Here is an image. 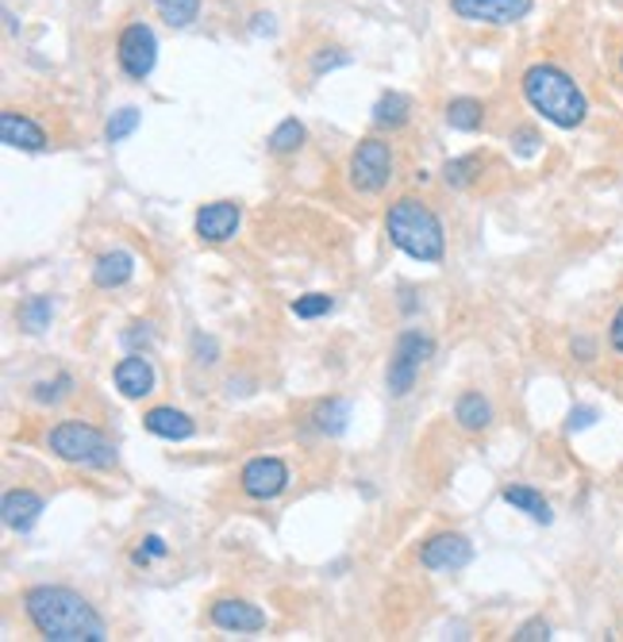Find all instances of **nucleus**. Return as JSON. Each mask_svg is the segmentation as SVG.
Returning <instances> with one entry per match:
<instances>
[{
	"label": "nucleus",
	"instance_id": "nucleus-1",
	"mask_svg": "<svg viewBox=\"0 0 623 642\" xmlns=\"http://www.w3.org/2000/svg\"><path fill=\"white\" fill-rule=\"evenodd\" d=\"M24 611L47 642H104L108 623L81 593L66 585H35L24 593Z\"/></svg>",
	"mask_w": 623,
	"mask_h": 642
},
{
	"label": "nucleus",
	"instance_id": "nucleus-2",
	"mask_svg": "<svg viewBox=\"0 0 623 642\" xmlns=\"http://www.w3.org/2000/svg\"><path fill=\"white\" fill-rule=\"evenodd\" d=\"M523 101L531 104V112L546 119V124L562 127V131H574L589 119V96L574 81V73H566L554 62H535L523 70L520 78Z\"/></svg>",
	"mask_w": 623,
	"mask_h": 642
},
{
	"label": "nucleus",
	"instance_id": "nucleus-3",
	"mask_svg": "<svg viewBox=\"0 0 623 642\" xmlns=\"http://www.w3.org/2000/svg\"><path fill=\"white\" fill-rule=\"evenodd\" d=\"M385 231L389 243L401 254H408L412 262L424 266H439L447 254V236H442V220L416 196H401L389 204L385 211Z\"/></svg>",
	"mask_w": 623,
	"mask_h": 642
},
{
	"label": "nucleus",
	"instance_id": "nucleus-4",
	"mask_svg": "<svg viewBox=\"0 0 623 642\" xmlns=\"http://www.w3.org/2000/svg\"><path fill=\"white\" fill-rule=\"evenodd\" d=\"M47 447L55 450V458H62L66 466H78V470H112L119 458L108 435L85 420L55 423L47 435Z\"/></svg>",
	"mask_w": 623,
	"mask_h": 642
},
{
	"label": "nucleus",
	"instance_id": "nucleus-5",
	"mask_svg": "<svg viewBox=\"0 0 623 642\" xmlns=\"http://www.w3.org/2000/svg\"><path fill=\"white\" fill-rule=\"evenodd\" d=\"M431 354H435L431 335H424V331H416V328L401 331V339H396V346H393V358H389V369H385L389 392H393V397H408L419 369L427 366Z\"/></svg>",
	"mask_w": 623,
	"mask_h": 642
},
{
	"label": "nucleus",
	"instance_id": "nucleus-6",
	"mask_svg": "<svg viewBox=\"0 0 623 642\" xmlns=\"http://www.w3.org/2000/svg\"><path fill=\"white\" fill-rule=\"evenodd\" d=\"M347 173L358 193H381L393 181V147L385 139H362L350 150Z\"/></svg>",
	"mask_w": 623,
	"mask_h": 642
},
{
	"label": "nucleus",
	"instance_id": "nucleus-7",
	"mask_svg": "<svg viewBox=\"0 0 623 642\" xmlns=\"http://www.w3.org/2000/svg\"><path fill=\"white\" fill-rule=\"evenodd\" d=\"M116 58L131 81H147L159 66V39L147 24H127L116 39Z\"/></svg>",
	"mask_w": 623,
	"mask_h": 642
},
{
	"label": "nucleus",
	"instance_id": "nucleus-8",
	"mask_svg": "<svg viewBox=\"0 0 623 642\" xmlns=\"http://www.w3.org/2000/svg\"><path fill=\"white\" fill-rule=\"evenodd\" d=\"M535 0H450V12L465 24L485 27H508L531 16Z\"/></svg>",
	"mask_w": 623,
	"mask_h": 642
},
{
	"label": "nucleus",
	"instance_id": "nucleus-9",
	"mask_svg": "<svg viewBox=\"0 0 623 642\" xmlns=\"http://www.w3.org/2000/svg\"><path fill=\"white\" fill-rule=\"evenodd\" d=\"M474 562V542L458 531H439L419 547V565L435 573H458Z\"/></svg>",
	"mask_w": 623,
	"mask_h": 642
},
{
	"label": "nucleus",
	"instance_id": "nucleus-10",
	"mask_svg": "<svg viewBox=\"0 0 623 642\" xmlns=\"http://www.w3.org/2000/svg\"><path fill=\"white\" fill-rule=\"evenodd\" d=\"M239 485L251 501H277L289 489V466L281 458H251L239 473Z\"/></svg>",
	"mask_w": 623,
	"mask_h": 642
},
{
	"label": "nucleus",
	"instance_id": "nucleus-11",
	"mask_svg": "<svg viewBox=\"0 0 623 642\" xmlns=\"http://www.w3.org/2000/svg\"><path fill=\"white\" fill-rule=\"evenodd\" d=\"M239 223H243V208H239L235 200H212V204H200L197 208V220H193V228H197L200 243H231V239L239 236Z\"/></svg>",
	"mask_w": 623,
	"mask_h": 642
},
{
	"label": "nucleus",
	"instance_id": "nucleus-12",
	"mask_svg": "<svg viewBox=\"0 0 623 642\" xmlns=\"http://www.w3.org/2000/svg\"><path fill=\"white\" fill-rule=\"evenodd\" d=\"M208 619L212 627L228 634H254V631H266V611L251 600H235V596H223L208 608Z\"/></svg>",
	"mask_w": 623,
	"mask_h": 642
},
{
	"label": "nucleus",
	"instance_id": "nucleus-13",
	"mask_svg": "<svg viewBox=\"0 0 623 642\" xmlns=\"http://www.w3.org/2000/svg\"><path fill=\"white\" fill-rule=\"evenodd\" d=\"M112 381H116L119 397L124 400H142L154 392V385H159V374H154V366H150L147 354H127V358L116 362V369H112Z\"/></svg>",
	"mask_w": 623,
	"mask_h": 642
},
{
	"label": "nucleus",
	"instance_id": "nucleus-14",
	"mask_svg": "<svg viewBox=\"0 0 623 642\" xmlns=\"http://www.w3.org/2000/svg\"><path fill=\"white\" fill-rule=\"evenodd\" d=\"M43 512H47V501H43L39 493H32V489H12V493H4V501H0L4 527L16 535H32L35 527H39Z\"/></svg>",
	"mask_w": 623,
	"mask_h": 642
},
{
	"label": "nucleus",
	"instance_id": "nucleus-15",
	"mask_svg": "<svg viewBox=\"0 0 623 642\" xmlns=\"http://www.w3.org/2000/svg\"><path fill=\"white\" fill-rule=\"evenodd\" d=\"M142 427H147V432L154 435V439H162V443H189L193 435H197L193 415L182 412V408H174V404L150 408V412L142 415Z\"/></svg>",
	"mask_w": 623,
	"mask_h": 642
},
{
	"label": "nucleus",
	"instance_id": "nucleus-16",
	"mask_svg": "<svg viewBox=\"0 0 623 642\" xmlns=\"http://www.w3.org/2000/svg\"><path fill=\"white\" fill-rule=\"evenodd\" d=\"M0 142L12 150L39 154V150H47V131L35 119H27L24 112H0Z\"/></svg>",
	"mask_w": 623,
	"mask_h": 642
},
{
	"label": "nucleus",
	"instance_id": "nucleus-17",
	"mask_svg": "<svg viewBox=\"0 0 623 642\" xmlns=\"http://www.w3.org/2000/svg\"><path fill=\"white\" fill-rule=\"evenodd\" d=\"M135 277V254L131 251H108L93 262V285L96 289H119Z\"/></svg>",
	"mask_w": 623,
	"mask_h": 642
},
{
	"label": "nucleus",
	"instance_id": "nucleus-18",
	"mask_svg": "<svg viewBox=\"0 0 623 642\" xmlns=\"http://www.w3.org/2000/svg\"><path fill=\"white\" fill-rule=\"evenodd\" d=\"M454 423L465 435H482L493 423V404L482 392H462V397L454 400Z\"/></svg>",
	"mask_w": 623,
	"mask_h": 642
},
{
	"label": "nucleus",
	"instance_id": "nucleus-19",
	"mask_svg": "<svg viewBox=\"0 0 623 642\" xmlns=\"http://www.w3.org/2000/svg\"><path fill=\"white\" fill-rule=\"evenodd\" d=\"M312 423H316V432L327 435V439H339V435H347V427H350V400H343V397L320 400V404L312 408Z\"/></svg>",
	"mask_w": 623,
	"mask_h": 642
},
{
	"label": "nucleus",
	"instance_id": "nucleus-20",
	"mask_svg": "<svg viewBox=\"0 0 623 642\" xmlns=\"http://www.w3.org/2000/svg\"><path fill=\"white\" fill-rule=\"evenodd\" d=\"M500 496H505V504H512L516 512H523L528 519H535V524L546 527L554 519L551 504H546V496L539 493V489H531V485H508Z\"/></svg>",
	"mask_w": 623,
	"mask_h": 642
},
{
	"label": "nucleus",
	"instance_id": "nucleus-21",
	"mask_svg": "<svg viewBox=\"0 0 623 642\" xmlns=\"http://www.w3.org/2000/svg\"><path fill=\"white\" fill-rule=\"evenodd\" d=\"M447 127L450 131H482V124H485V104L482 101H474V96H454V101L447 104Z\"/></svg>",
	"mask_w": 623,
	"mask_h": 642
},
{
	"label": "nucleus",
	"instance_id": "nucleus-22",
	"mask_svg": "<svg viewBox=\"0 0 623 642\" xmlns=\"http://www.w3.org/2000/svg\"><path fill=\"white\" fill-rule=\"evenodd\" d=\"M412 116V96L396 93V89H389V93L378 96V104H373V124L378 127H389V131H396V127H404Z\"/></svg>",
	"mask_w": 623,
	"mask_h": 642
},
{
	"label": "nucleus",
	"instance_id": "nucleus-23",
	"mask_svg": "<svg viewBox=\"0 0 623 642\" xmlns=\"http://www.w3.org/2000/svg\"><path fill=\"white\" fill-rule=\"evenodd\" d=\"M50 316H55V300L50 297H32L20 305V328L27 335H43L50 328Z\"/></svg>",
	"mask_w": 623,
	"mask_h": 642
},
{
	"label": "nucleus",
	"instance_id": "nucleus-24",
	"mask_svg": "<svg viewBox=\"0 0 623 642\" xmlns=\"http://www.w3.org/2000/svg\"><path fill=\"white\" fill-rule=\"evenodd\" d=\"M304 124H300V119H281V124L274 127V131H269V150H274V154H292V150H300L304 147Z\"/></svg>",
	"mask_w": 623,
	"mask_h": 642
},
{
	"label": "nucleus",
	"instance_id": "nucleus-25",
	"mask_svg": "<svg viewBox=\"0 0 623 642\" xmlns=\"http://www.w3.org/2000/svg\"><path fill=\"white\" fill-rule=\"evenodd\" d=\"M477 173H482V158L477 154L450 158V162L442 165V181H447L450 188H470L477 181Z\"/></svg>",
	"mask_w": 623,
	"mask_h": 642
},
{
	"label": "nucleus",
	"instance_id": "nucleus-26",
	"mask_svg": "<svg viewBox=\"0 0 623 642\" xmlns=\"http://www.w3.org/2000/svg\"><path fill=\"white\" fill-rule=\"evenodd\" d=\"M154 9L170 27H189L200 16V0H154Z\"/></svg>",
	"mask_w": 623,
	"mask_h": 642
},
{
	"label": "nucleus",
	"instance_id": "nucleus-27",
	"mask_svg": "<svg viewBox=\"0 0 623 642\" xmlns=\"http://www.w3.org/2000/svg\"><path fill=\"white\" fill-rule=\"evenodd\" d=\"M139 124H142V112L139 108H119V112H112V119L104 124V139L108 142H124V139H131L135 131H139Z\"/></svg>",
	"mask_w": 623,
	"mask_h": 642
},
{
	"label": "nucleus",
	"instance_id": "nucleus-28",
	"mask_svg": "<svg viewBox=\"0 0 623 642\" xmlns=\"http://www.w3.org/2000/svg\"><path fill=\"white\" fill-rule=\"evenodd\" d=\"M332 308H335V297H327V293H304V297L292 300V316L297 320H320Z\"/></svg>",
	"mask_w": 623,
	"mask_h": 642
},
{
	"label": "nucleus",
	"instance_id": "nucleus-29",
	"mask_svg": "<svg viewBox=\"0 0 623 642\" xmlns=\"http://www.w3.org/2000/svg\"><path fill=\"white\" fill-rule=\"evenodd\" d=\"M70 389H73V377L70 374H58L55 381H39L32 389V400L35 404H58L62 397H70Z\"/></svg>",
	"mask_w": 623,
	"mask_h": 642
},
{
	"label": "nucleus",
	"instance_id": "nucleus-30",
	"mask_svg": "<svg viewBox=\"0 0 623 642\" xmlns=\"http://www.w3.org/2000/svg\"><path fill=\"white\" fill-rule=\"evenodd\" d=\"M512 639H516V642H546V639H551V623H546L543 616H539V619H528V623H523L520 631L512 634Z\"/></svg>",
	"mask_w": 623,
	"mask_h": 642
},
{
	"label": "nucleus",
	"instance_id": "nucleus-31",
	"mask_svg": "<svg viewBox=\"0 0 623 642\" xmlns=\"http://www.w3.org/2000/svg\"><path fill=\"white\" fill-rule=\"evenodd\" d=\"M335 66H350V55H343L339 47H324L316 55V62H312V73H327V70H335Z\"/></svg>",
	"mask_w": 623,
	"mask_h": 642
},
{
	"label": "nucleus",
	"instance_id": "nucleus-32",
	"mask_svg": "<svg viewBox=\"0 0 623 642\" xmlns=\"http://www.w3.org/2000/svg\"><path fill=\"white\" fill-rule=\"evenodd\" d=\"M597 420H600V412H597V408L581 404V408H574V412H569L566 432H569V435H577V432H585V427H592V423H597Z\"/></svg>",
	"mask_w": 623,
	"mask_h": 642
},
{
	"label": "nucleus",
	"instance_id": "nucleus-33",
	"mask_svg": "<svg viewBox=\"0 0 623 642\" xmlns=\"http://www.w3.org/2000/svg\"><path fill=\"white\" fill-rule=\"evenodd\" d=\"M512 150L520 158H531V154H539V135L531 131V127H520V131L512 135Z\"/></svg>",
	"mask_w": 623,
	"mask_h": 642
},
{
	"label": "nucleus",
	"instance_id": "nucleus-34",
	"mask_svg": "<svg viewBox=\"0 0 623 642\" xmlns=\"http://www.w3.org/2000/svg\"><path fill=\"white\" fill-rule=\"evenodd\" d=\"M608 346L623 358V308L612 316V323H608Z\"/></svg>",
	"mask_w": 623,
	"mask_h": 642
},
{
	"label": "nucleus",
	"instance_id": "nucleus-35",
	"mask_svg": "<svg viewBox=\"0 0 623 642\" xmlns=\"http://www.w3.org/2000/svg\"><path fill=\"white\" fill-rule=\"evenodd\" d=\"M193 351H197V362H205V366H212V362H216V339L197 335V339H193Z\"/></svg>",
	"mask_w": 623,
	"mask_h": 642
},
{
	"label": "nucleus",
	"instance_id": "nucleus-36",
	"mask_svg": "<svg viewBox=\"0 0 623 642\" xmlns=\"http://www.w3.org/2000/svg\"><path fill=\"white\" fill-rule=\"evenodd\" d=\"M139 550H142V554H150V558H166V554H170L166 542H162V535H147Z\"/></svg>",
	"mask_w": 623,
	"mask_h": 642
},
{
	"label": "nucleus",
	"instance_id": "nucleus-37",
	"mask_svg": "<svg viewBox=\"0 0 623 642\" xmlns=\"http://www.w3.org/2000/svg\"><path fill=\"white\" fill-rule=\"evenodd\" d=\"M574 354H577V362H592L597 358V351H592V339H574Z\"/></svg>",
	"mask_w": 623,
	"mask_h": 642
},
{
	"label": "nucleus",
	"instance_id": "nucleus-38",
	"mask_svg": "<svg viewBox=\"0 0 623 642\" xmlns=\"http://www.w3.org/2000/svg\"><path fill=\"white\" fill-rule=\"evenodd\" d=\"M620 73H623V55H620Z\"/></svg>",
	"mask_w": 623,
	"mask_h": 642
}]
</instances>
